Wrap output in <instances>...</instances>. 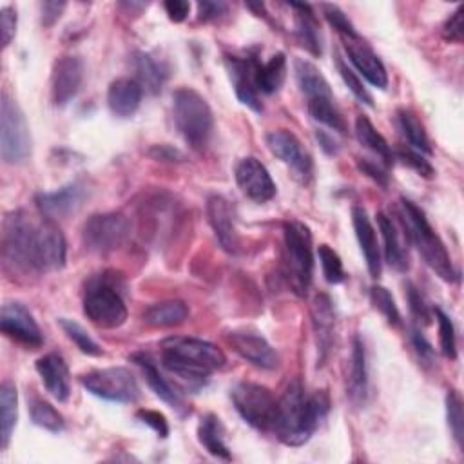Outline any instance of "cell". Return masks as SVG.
Returning a JSON list of instances; mask_svg holds the SVG:
<instances>
[{"label":"cell","mask_w":464,"mask_h":464,"mask_svg":"<svg viewBox=\"0 0 464 464\" xmlns=\"http://www.w3.org/2000/svg\"><path fill=\"white\" fill-rule=\"evenodd\" d=\"M65 237L49 218L25 210L9 212L2 223L4 268L18 276H40L65 265Z\"/></svg>","instance_id":"1"},{"label":"cell","mask_w":464,"mask_h":464,"mask_svg":"<svg viewBox=\"0 0 464 464\" xmlns=\"http://www.w3.org/2000/svg\"><path fill=\"white\" fill-rule=\"evenodd\" d=\"M328 406L330 402L324 392L308 395L301 381L294 379L277 401L272 431L286 446H303L326 415Z\"/></svg>","instance_id":"2"},{"label":"cell","mask_w":464,"mask_h":464,"mask_svg":"<svg viewBox=\"0 0 464 464\" xmlns=\"http://www.w3.org/2000/svg\"><path fill=\"white\" fill-rule=\"evenodd\" d=\"M225 353L212 343L196 337H167L161 343V362L170 373L203 384L205 379L225 364Z\"/></svg>","instance_id":"3"},{"label":"cell","mask_w":464,"mask_h":464,"mask_svg":"<svg viewBox=\"0 0 464 464\" xmlns=\"http://www.w3.org/2000/svg\"><path fill=\"white\" fill-rule=\"evenodd\" d=\"M401 218L406 236L419 250L426 265L444 281L455 283L459 281V272L455 270L451 257L442 243V239L435 234L430 221L426 219L424 212L410 199H401Z\"/></svg>","instance_id":"4"},{"label":"cell","mask_w":464,"mask_h":464,"mask_svg":"<svg viewBox=\"0 0 464 464\" xmlns=\"http://www.w3.org/2000/svg\"><path fill=\"white\" fill-rule=\"evenodd\" d=\"M172 111L183 140L192 149H203L208 143L214 127V116L207 100L190 87H179L172 94Z\"/></svg>","instance_id":"5"},{"label":"cell","mask_w":464,"mask_h":464,"mask_svg":"<svg viewBox=\"0 0 464 464\" xmlns=\"http://www.w3.org/2000/svg\"><path fill=\"white\" fill-rule=\"evenodd\" d=\"M285 237V272L288 285L297 295H306L312 283L314 256L312 232L299 219H288L283 225Z\"/></svg>","instance_id":"6"},{"label":"cell","mask_w":464,"mask_h":464,"mask_svg":"<svg viewBox=\"0 0 464 464\" xmlns=\"http://www.w3.org/2000/svg\"><path fill=\"white\" fill-rule=\"evenodd\" d=\"M83 314L91 323L102 328H118L127 321V306L114 286V283L103 274L87 283L83 295Z\"/></svg>","instance_id":"7"},{"label":"cell","mask_w":464,"mask_h":464,"mask_svg":"<svg viewBox=\"0 0 464 464\" xmlns=\"http://www.w3.org/2000/svg\"><path fill=\"white\" fill-rule=\"evenodd\" d=\"M0 154L9 165L24 163L31 156L27 120L20 105L7 92L0 100Z\"/></svg>","instance_id":"8"},{"label":"cell","mask_w":464,"mask_h":464,"mask_svg":"<svg viewBox=\"0 0 464 464\" xmlns=\"http://www.w3.org/2000/svg\"><path fill=\"white\" fill-rule=\"evenodd\" d=\"M230 399L236 411L256 430L272 431L276 422L277 401L266 386L257 382H237L230 390Z\"/></svg>","instance_id":"9"},{"label":"cell","mask_w":464,"mask_h":464,"mask_svg":"<svg viewBox=\"0 0 464 464\" xmlns=\"http://www.w3.org/2000/svg\"><path fill=\"white\" fill-rule=\"evenodd\" d=\"M130 236V221L121 212L92 214L82 227V241L89 252L109 254Z\"/></svg>","instance_id":"10"},{"label":"cell","mask_w":464,"mask_h":464,"mask_svg":"<svg viewBox=\"0 0 464 464\" xmlns=\"http://www.w3.org/2000/svg\"><path fill=\"white\" fill-rule=\"evenodd\" d=\"M80 381L89 393L111 402H134L140 397L136 377L121 366L87 372Z\"/></svg>","instance_id":"11"},{"label":"cell","mask_w":464,"mask_h":464,"mask_svg":"<svg viewBox=\"0 0 464 464\" xmlns=\"http://www.w3.org/2000/svg\"><path fill=\"white\" fill-rule=\"evenodd\" d=\"M227 343L232 346V350L248 361L250 364L263 368V370H274L279 364V355L272 348V344L254 328H236L225 334Z\"/></svg>","instance_id":"12"},{"label":"cell","mask_w":464,"mask_h":464,"mask_svg":"<svg viewBox=\"0 0 464 464\" xmlns=\"http://www.w3.org/2000/svg\"><path fill=\"white\" fill-rule=\"evenodd\" d=\"M266 145L276 158L290 167L301 183H306L312 178V156L303 149V143L292 130L277 129L268 132Z\"/></svg>","instance_id":"13"},{"label":"cell","mask_w":464,"mask_h":464,"mask_svg":"<svg viewBox=\"0 0 464 464\" xmlns=\"http://www.w3.org/2000/svg\"><path fill=\"white\" fill-rule=\"evenodd\" d=\"M0 328L9 339L27 348H40L44 344V334L38 323L22 303H5L2 306Z\"/></svg>","instance_id":"14"},{"label":"cell","mask_w":464,"mask_h":464,"mask_svg":"<svg viewBox=\"0 0 464 464\" xmlns=\"http://www.w3.org/2000/svg\"><path fill=\"white\" fill-rule=\"evenodd\" d=\"M87 198V187L82 181H71L53 192H38L34 196L36 208L49 219H63L74 214Z\"/></svg>","instance_id":"15"},{"label":"cell","mask_w":464,"mask_h":464,"mask_svg":"<svg viewBox=\"0 0 464 464\" xmlns=\"http://www.w3.org/2000/svg\"><path fill=\"white\" fill-rule=\"evenodd\" d=\"M234 172L237 187L248 199L256 203H265L276 196V183L268 174L266 167L257 158L246 156L239 160Z\"/></svg>","instance_id":"16"},{"label":"cell","mask_w":464,"mask_h":464,"mask_svg":"<svg viewBox=\"0 0 464 464\" xmlns=\"http://www.w3.org/2000/svg\"><path fill=\"white\" fill-rule=\"evenodd\" d=\"M83 82V62L80 56L65 54L53 65L51 96L56 107L67 105L80 91Z\"/></svg>","instance_id":"17"},{"label":"cell","mask_w":464,"mask_h":464,"mask_svg":"<svg viewBox=\"0 0 464 464\" xmlns=\"http://www.w3.org/2000/svg\"><path fill=\"white\" fill-rule=\"evenodd\" d=\"M256 56H227L225 65L230 76V82L234 85L236 96L243 105L252 109L254 112H261L263 105L259 100V91L256 87V67H257Z\"/></svg>","instance_id":"18"},{"label":"cell","mask_w":464,"mask_h":464,"mask_svg":"<svg viewBox=\"0 0 464 464\" xmlns=\"http://www.w3.org/2000/svg\"><path fill=\"white\" fill-rule=\"evenodd\" d=\"M344 51L353 63V67L373 85L379 89H386L388 85V74L381 62V58L372 51V47L362 42L361 36L344 40Z\"/></svg>","instance_id":"19"},{"label":"cell","mask_w":464,"mask_h":464,"mask_svg":"<svg viewBox=\"0 0 464 464\" xmlns=\"http://www.w3.org/2000/svg\"><path fill=\"white\" fill-rule=\"evenodd\" d=\"M34 366L45 390L58 402H65L71 395V375L65 359L60 353L51 352L42 355Z\"/></svg>","instance_id":"20"},{"label":"cell","mask_w":464,"mask_h":464,"mask_svg":"<svg viewBox=\"0 0 464 464\" xmlns=\"http://www.w3.org/2000/svg\"><path fill=\"white\" fill-rule=\"evenodd\" d=\"M207 216H208V223H210L219 245L227 252L236 254L239 243H237V232H236L234 216H232L228 201L218 194L210 196L207 199Z\"/></svg>","instance_id":"21"},{"label":"cell","mask_w":464,"mask_h":464,"mask_svg":"<svg viewBox=\"0 0 464 464\" xmlns=\"http://www.w3.org/2000/svg\"><path fill=\"white\" fill-rule=\"evenodd\" d=\"M352 223L355 230V237L359 241V246L362 250V256L366 259V266L372 277L381 276V250L377 241V232L368 218V212L362 205L352 207Z\"/></svg>","instance_id":"22"},{"label":"cell","mask_w":464,"mask_h":464,"mask_svg":"<svg viewBox=\"0 0 464 464\" xmlns=\"http://www.w3.org/2000/svg\"><path fill=\"white\" fill-rule=\"evenodd\" d=\"M143 89L132 78H118L109 85L107 105L118 118H130L141 103Z\"/></svg>","instance_id":"23"},{"label":"cell","mask_w":464,"mask_h":464,"mask_svg":"<svg viewBox=\"0 0 464 464\" xmlns=\"http://www.w3.org/2000/svg\"><path fill=\"white\" fill-rule=\"evenodd\" d=\"M312 321H314V332L317 341V352L319 361L323 362L332 348L334 343V324H335V314L334 304L326 294H317L312 303Z\"/></svg>","instance_id":"24"},{"label":"cell","mask_w":464,"mask_h":464,"mask_svg":"<svg viewBox=\"0 0 464 464\" xmlns=\"http://www.w3.org/2000/svg\"><path fill=\"white\" fill-rule=\"evenodd\" d=\"M377 227H379V232L384 241V246H382L384 259L397 272H406L408 270V250L401 239V232H399L395 221L388 214L379 212Z\"/></svg>","instance_id":"25"},{"label":"cell","mask_w":464,"mask_h":464,"mask_svg":"<svg viewBox=\"0 0 464 464\" xmlns=\"http://www.w3.org/2000/svg\"><path fill=\"white\" fill-rule=\"evenodd\" d=\"M346 393L355 406L366 402L368 397V370H366V352L362 339L359 335L353 337L352 344V359H350V375Z\"/></svg>","instance_id":"26"},{"label":"cell","mask_w":464,"mask_h":464,"mask_svg":"<svg viewBox=\"0 0 464 464\" xmlns=\"http://www.w3.org/2000/svg\"><path fill=\"white\" fill-rule=\"evenodd\" d=\"M288 5L295 11V36L299 44L314 56H319L323 53V36L312 7L308 4H288Z\"/></svg>","instance_id":"27"},{"label":"cell","mask_w":464,"mask_h":464,"mask_svg":"<svg viewBox=\"0 0 464 464\" xmlns=\"http://www.w3.org/2000/svg\"><path fill=\"white\" fill-rule=\"evenodd\" d=\"M294 72H295V80L297 85L301 89V92L306 96L308 102H315V100H332V89L326 82V78L321 74V71L310 63L308 60L297 58L294 62Z\"/></svg>","instance_id":"28"},{"label":"cell","mask_w":464,"mask_h":464,"mask_svg":"<svg viewBox=\"0 0 464 464\" xmlns=\"http://www.w3.org/2000/svg\"><path fill=\"white\" fill-rule=\"evenodd\" d=\"M132 65L136 72V82L141 85V89L149 91L150 94L161 91L169 76V69L161 60L152 56L150 53H136L132 58Z\"/></svg>","instance_id":"29"},{"label":"cell","mask_w":464,"mask_h":464,"mask_svg":"<svg viewBox=\"0 0 464 464\" xmlns=\"http://www.w3.org/2000/svg\"><path fill=\"white\" fill-rule=\"evenodd\" d=\"M132 362H136L140 366V370L143 372L145 375V381L147 384L152 388V392L161 399L165 401L169 406L176 408V410H181L183 406V401L179 397V393L169 384V381L160 373L156 362L150 359V355L147 353H134L132 357Z\"/></svg>","instance_id":"30"},{"label":"cell","mask_w":464,"mask_h":464,"mask_svg":"<svg viewBox=\"0 0 464 464\" xmlns=\"http://www.w3.org/2000/svg\"><path fill=\"white\" fill-rule=\"evenodd\" d=\"M198 440L199 444L218 459H230V450L225 444V430L218 415L207 413L198 424Z\"/></svg>","instance_id":"31"},{"label":"cell","mask_w":464,"mask_h":464,"mask_svg":"<svg viewBox=\"0 0 464 464\" xmlns=\"http://www.w3.org/2000/svg\"><path fill=\"white\" fill-rule=\"evenodd\" d=\"M188 317V306L183 301L170 299V301H161L152 306H149L143 314V321L149 326L156 328H170L185 323Z\"/></svg>","instance_id":"32"},{"label":"cell","mask_w":464,"mask_h":464,"mask_svg":"<svg viewBox=\"0 0 464 464\" xmlns=\"http://www.w3.org/2000/svg\"><path fill=\"white\" fill-rule=\"evenodd\" d=\"M286 78V58L283 53L270 56L265 63H257L256 67V87L263 94H274L281 89Z\"/></svg>","instance_id":"33"},{"label":"cell","mask_w":464,"mask_h":464,"mask_svg":"<svg viewBox=\"0 0 464 464\" xmlns=\"http://www.w3.org/2000/svg\"><path fill=\"white\" fill-rule=\"evenodd\" d=\"M18 417V395L16 386L9 381H4L0 386V448L5 450L11 440Z\"/></svg>","instance_id":"34"},{"label":"cell","mask_w":464,"mask_h":464,"mask_svg":"<svg viewBox=\"0 0 464 464\" xmlns=\"http://www.w3.org/2000/svg\"><path fill=\"white\" fill-rule=\"evenodd\" d=\"M355 136L361 145L370 149L373 154H377L384 165H392L393 161V152L384 140V136L373 127V123L366 116H357L355 120Z\"/></svg>","instance_id":"35"},{"label":"cell","mask_w":464,"mask_h":464,"mask_svg":"<svg viewBox=\"0 0 464 464\" xmlns=\"http://www.w3.org/2000/svg\"><path fill=\"white\" fill-rule=\"evenodd\" d=\"M397 125H399V129L402 130V134H404V138L408 140V143H410L415 150L426 152V154L431 152L428 134H426L422 123L419 121V118H417L410 109H399V111H397Z\"/></svg>","instance_id":"36"},{"label":"cell","mask_w":464,"mask_h":464,"mask_svg":"<svg viewBox=\"0 0 464 464\" xmlns=\"http://www.w3.org/2000/svg\"><path fill=\"white\" fill-rule=\"evenodd\" d=\"M29 413H31V420L47 431L58 433L65 428V420L62 413L44 399L33 397L29 402Z\"/></svg>","instance_id":"37"},{"label":"cell","mask_w":464,"mask_h":464,"mask_svg":"<svg viewBox=\"0 0 464 464\" xmlns=\"http://www.w3.org/2000/svg\"><path fill=\"white\" fill-rule=\"evenodd\" d=\"M308 112L310 116L330 127L332 130H337V132H346V125H344V120L341 116V112L337 111L335 103H334V98L332 100H315V102H308Z\"/></svg>","instance_id":"38"},{"label":"cell","mask_w":464,"mask_h":464,"mask_svg":"<svg viewBox=\"0 0 464 464\" xmlns=\"http://www.w3.org/2000/svg\"><path fill=\"white\" fill-rule=\"evenodd\" d=\"M446 417L451 435L459 448H462L464 440V413H462V399L457 390H448L446 393Z\"/></svg>","instance_id":"39"},{"label":"cell","mask_w":464,"mask_h":464,"mask_svg":"<svg viewBox=\"0 0 464 464\" xmlns=\"http://www.w3.org/2000/svg\"><path fill=\"white\" fill-rule=\"evenodd\" d=\"M58 324L62 326V330L65 332V335L74 341V344L80 348V352L87 353V355H102V348L100 344L83 330V326H80L76 321L72 319H65L60 317Z\"/></svg>","instance_id":"40"},{"label":"cell","mask_w":464,"mask_h":464,"mask_svg":"<svg viewBox=\"0 0 464 464\" xmlns=\"http://www.w3.org/2000/svg\"><path fill=\"white\" fill-rule=\"evenodd\" d=\"M317 256H319V261H321V268H323L324 279L330 285L343 283L346 274H344V266H343V261H341L339 254L332 246L323 243V245L317 246Z\"/></svg>","instance_id":"41"},{"label":"cell","mask_w":464,"mask_h":464,"mask_svg":"<svg viewBox=\"0 0 464 464\" xmlns=\"http://www.w3.org/2000/svg\"><path fill=\"white\" fill-rule=\"evenodd\" d=\"M370 301H372L373 308L379 310L390 324H393V326H399V324H401L399 308H397L395 299H393V295L390 294L388 288L379 286V285H373V286L370 288Z\"/></svg>","instance_id":"42"},{"label":"cell","mask_w":464,"mask_h":464,"mask_svg":"<svg viewBox=\"0 0 464 464\" xmlns=\"http://www.w3.org/2000/svg\"><path fill=\"white\" fill-rule=\"evenodd\" d=\"M435 317L439 323V341H440V350L448 359H455L457 357V337H455V326L450 319V315L440 310L435 308Z\"/></svg>","instance_id":"43"},{"label":"cell","mask_w":464,"mask_h":464,"mask_svg":"<svg viewBox=\"0 0 464 464\" xmlns=\"http://www.w3.org/2000/svg\"><path fill=\"white\" fill-rule=\"evenodd\" d=\"M335 65H337V71H339L343 82L348 85V89L353 92V96H355L359 102H362V103L373 107V98H372V94H370L368 89L362 85V82L359 80V76L343 62V58H341L339 54L335 56Z\"/></svg>","instance_id":"44"},{"label":"cell","mask_w":464,"mask_h":464,"mask_svg":"<svg viewBox=\"0 0 464 464\" xmlns=\"http://www.w3.org/2000/svg\"><path fill=\"white\" fill-rule=\"evenodd\" d=\"M323 14L328 20V24L343 36V40H352L357 38V31L353 27V24L348 20V16L341 11V7L334 5V4H323Z\"/></svg>","instance_id":"45"},{"label":"cell","mask_w":464,"mask_h":464,"mask_svg":"<svg viewBox=\"0 0 464 464\" xmlns=\"http://www.w3.org/2000/svg\"><path fill=\"white\" fill-rule=\"evenodd\" d=\"M397 158L402 160L404 165L411 167L422 178H433V174H435L431 163L419 150H411L410 147L401 145V147H397Z\"/></svg>","instance_id":"46"},{"label":"cell","mask_w":464,"mask_h":464,"mask_svg":"<svg viewBox=\"0 0 464 464\" xmlns=\"http://www.w3.org/2000/svg\"><path fill=\"white\" fill-rule=\"evenodd\" d=\"M406 299H408L411 315H413L419 323L428 324V323L431 321V310H430V306H428L424 295L420 294V290H419L415 285H411V283L406 285Z\"/></svg>","instance_id":"47"},{"label":"cell","mask_w":464,"mask_h":464,"mask_svg":"<svg viewBox=\"0 0 464 464\" xmlns=\"http://www.w3.org/2000/svg\"><path fill=\"white\" fill-rule=\"evenodd\" d=\"M462 13H464V5H459L450 16L448 20L444 22L442 25V36L448 40V42H455V44H460L462 42V36H464V24H462Z\"/></svg>","instance_id":"48"},{"label":"cell","mask_w":464,"mask_h":464,"mask_svg":"<svg viewBox=\"0 0 464 464\" xmlns=\"http://www.w3.org/2000/svg\"><path fill=\"white\" fill-rule=\"evenodd\" d=\"M0 33H2V47L5 49L16 33V11L11 5L0 9Z\"/></svg>","instance_id":"49"},{"label":"cell","mask_w":464,"mask_h":464,"mask_svg":"<svg viewBox=\"0 0 464 464\" xmlns=\"http://www.w3.org/2000/svg\"><path fill=\"white\" fill-rule=\"evenodd\" d=\"M136 417L147 424L149 428H152L160 437H167L169 435V424L165 420V417L160 413V411H154V410H140L136 413Z\"/></svg>","instance_id":"50"},{"label":"cell","mask_w":464,"mask_h":464,"mask_svg":"<svg viewBox=\"0 0 464 464\" xmlns=\"http://www.w3.org/2000/svg\"><path fill=\"white\" fill-rule=\"evenodd\" d=\"M357 167L362 174H366L368 178H372L375 183H379L381 187L388 185V174L382 169V165H377L375 161H372L370 158H359L357 160Z\"/></svg>","instance_id":"51"},{"label":"cell","mask_w":464,"mask_h":464,"mask_svg":"<svg viewBox=\"0 0 464 464\" xmlns=\"http://www.w3.org/2000/svg\"><path fill=\"white\" fill-rule=\"evenodd\" d=\"M228 9V5L225 2H208V0H203L198 4V14H199V20H216L219 18L221 14H225Z\"/></svg>","instance_id":"52"},{"label":"cell","mask_w":464,"mask_h":464,"mask_svg":"<svg viewBox=\"0 0 464 464\" xmlns=\"http://www.w3.org/2000/svg\"><path fill=\"white\" fill-rule=\"evenodd\" d=\"M65 2H42L40 11H42V24L44 27H51L63 13Z\"/></svg>","instance_id":"53"},{"label":"cell","mask_w":464,"mask_h":464,"mask_svg":"<svg viewBox=\"0 0 464 464\" xmlns=\"http://www.w3.org/2000/svg\"><path fill=\"white\" fill-rule=\"evenodd\" d=\"M411 343H413V346H415V350H417V353H419V357H420L422 361L433 362V348H431V344L426 341V337L422 335L420 330H417V328L411 330Z\"/></svg>","instance_id":"54"},{"label":"cell","mask_w":464,"mask_h":464,"mask_svg":"<svg viewBox=\"0 0 464 464\" xmlns=\"http://www.w3.org/2000/svg\"><path fill=\"white\" fill-rule=\"evenodd\" d=\"M163 7L172 22H183L190 11V4L185 0H169L163 4Z\"/></svg>","instance_id":"55"},{"label":"cell","mask_w":464,"mask_h":464,"mask_svg":"<svg viewBox=\"0 0 464 464\" xmlns=\"http://www.w3.org/2000/svg\"><path fill=\"white\" fill-rule=\"evenodd\" d=\"M149 154L156 160H167V161H179L183 158V154L178 149H172L169 145H154Z\"/></svg>","instance_id":"56"},{"label":"cell","mask_w":464,"mask_h":464,"mask_svg":"<svg viewBox=\"0 0 464 464\" xmlns=\"http://www.w3.org/2000/svg\"><path fill=\"white\" fill-rule=\"evenodd\" d=\"M317 140L321 141L323 149H324L328 154H334V152H337V145H335V141H334L332 138H328L324 132H317Z\"/></svg>","instance_id":"57"}]
</instances>
